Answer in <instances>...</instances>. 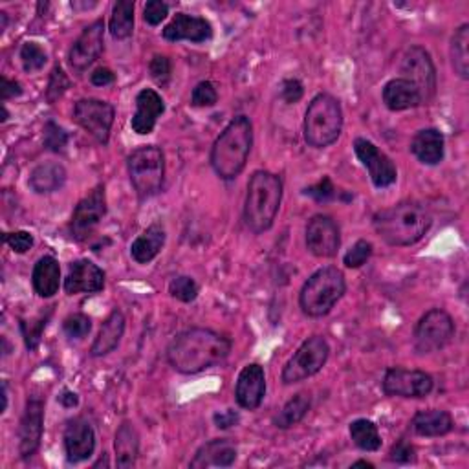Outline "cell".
<instances>
[{"mask_svg": "<svg viewBox=\"0 0 469 469\" xmlns=\"http://www.w3.org/2000/svg\"><path fill=\"white\" fill-rule=\"evenodd\" d=\"M63 440H65L66 460L70 464L85 462L94 455L96 433H94L92 424L87 418L77 417V418L68 420Z\"/></svg>", "mask_w": 469, "mask_h": 469, "instance_id": "obj_18", "label": "cell"}, {"mask_svg": "<svg viewBox=\"0 0 469 469\" xmlns=\"http://www.w3.org/2000/svg\"><path fill=\"white\" fill-rule=\"evenodd\" d=\"M165 41L178 43V41H189V43H206L213 37V26L209 20L202 17H192L187 13H176L173 20L163 27L161 32Z\"/></svg>", "mask_w": 469, "mask_h": 469, "instance_id": "obj_20", "label": "cell"}, {"mask_svg": "<svg viewBox=\"0 0 469 469\" xmlns=\"http://www.w3.org/2000/svg\"><path fill=\"white\" fill-rule=\"evenodd\" d=\"M165 238H168V235H165V230L161 224L149 226L140 237L132 242L130 257L137 264H149L161 252V247L165 246Z\"/></svg>", "mask_w": 469, "mask_h": 469, "instance_id": "obj_30", "label": "cell"}, {"mask_svg": "<svg viewBox=\"0 0 469 469\" xmlns=\"http://www.w3.org/2000/svg\"><path fill=\"white\" fill-rule=\"evenodd\" d=\"M231 352V341L211 328H189L168 347L169 365L185 376L199 374L223 363Z\"/></svg>", "mask_w": 469, "mask_h": 469, "instance_id": "obj_1", "label": "cell"}, {"mask_svg": "<svg viewBox=\"0 0 469 469\" xmlns=\"http://www.w3.org/2000/svg\"><path fill=\"white\" fill-rule=\"evenodd\" d=\"M8 120V110H6V106H3V118H0V121H6Z\"/></svg>", "mask_w": 469, "mask_h": 469, "instance_id": "obj_57", "label": "cell"}, {"mask_svg": "<svg viewBox=\"0 0 469 469\" xmlns=\"http://www.w3.org/2000/svg\"><path fill=\"white\" fill-rule=\"evenodd\" d=\"M65 184L66 169L58 161H46L37 165L30 175V180H27V185L32 187V191L39 192V195H50V192L63 189Z\"/></svg>", "mask_w": 469, "mask_h": 469, "instance_id": "obj_29", "label": "cell"}, {"mask_svg": "<svg viewBox=\"0 0 469 469\" xmlns=\"http://www.w3.org/2000/svg\"><path fill=\"white\" fill-rule=\"evenodd\" d=\"M110 35L114 39H129L134 32V3L132 0H118L113 8L108 22Z\"/></svg>", "mask_w": 469, "mask_h": 469, "instance_id": "obj_33", "label": "cell"}, {"mask_svg": "<svg viewBox=\"0 0 469 469\" xmlns=\"http://www.w3.org/2000/svg\"><path fill=\"white\" fill-rule=\"evenodd\" d=\"M116 465L129 469L136 465L137 455H140V434H137L134 424L123 422L116 433Z\"/></svg>", "mask_w": 469, "mask_h": 469, "instance_id": "obj_31", "label": "cell"}, {"mask_svg": "<svg viewBox=\"0 0 469 469\" xmlns=\"http://www.w3.org/2000/svg\"><path fill=\"white\" fill-rule=\"evenodd\" d=\"M70 89V79L65 74V70L58 65L51 74H50V81H48V89H46V99L50 103H55L59 98H63V94Z\"/></svg>", "mask_w": 469, "mask_h": 469, "instance_id": "obj_41", "label": "cell"}, {"mask_svg": "<svg viewBox=\"0 0 469 469\" xmlns=\"http://www.w3.org/2000/svg\"><path fill=\"white\" fill-rule=\"evenodd\" d=\"M330 347L323 336H312L302 341L283 369V383L292 385L316 376L326 365Z\"/></svg>", "mask_w": 469, "mask_h": 469, "instance_id": "obj_8", "label": "cell"}, {"mask_svg": "<svg viewBox=\"0 0 469 469\" xmlns=\"http://www.w3.org/2000/svg\"><path fill=\"white\" fill-rule=\"evenodd\" d=\"M165 113V103L161 96L152 89H144L136 96V113L132 116L130 127L136 134L147 136L154 130L158 118Z\"/></svg>", "mask_w": 469, "mask_h": 469, "instance_id": "obj_22", "label": "cell"}, {"mask_svg": "<svg viewBox=\"0 0 469 469\" xmlns=\"http://www.w3.org/2000/svg\"><path fill=\"white\" fill-rule=\"evenodd\" d=\"M63 330L70 340H85L92 330V319L85 314H72L63 321Z\"/></svg>", "mask_w": 469, "mask_h": 469, "instance_id": "obj_38", "label": "cell"}, {"mask_svg": "<svg viewBox=\"0 0 469 469\" xmlns=\"http://www.w3.org/2000/svg\"><path fill=\"white\" fill-rule=\"evenodd\" d=\"M412 431L418 436L426 438H436V436H446L453 431V418L448 410L440 409H429V410H418L415 418L410 422Z\"/></svg>", "mask_w": 469, "mask_h": 469, "instance_id": "obj_28", "label": "cell"}, {"mask_svg": "<svg viewBox=\"0 0 469 469\" xmlns=\"http://www.w3.org/2000/svg\"><path fill=\"white\" fill-rule=\"evenodd\" d=\"M237 446L230 438H215L206 442L191 460V467L207 469V467H230L237 460Z\"/></svg>", "mask_w": 469, "mask_h": 469, "instance_id": "obj_23", "label": "cell"}, {"mask_svg": "<svg viewBox=\"0 0 469 469\" xmlns=\"http://www.w3.org/2000/svg\"><path fill=\"white\" fill-rule=\"evenodd\" d=\"M348 431H350L352 442L356 444V448H360L362 451L374 453L381 448V436H379V431H378L374 422H371L367 418H357L350 424Z\"/></svg>", "mask_w": 469, "mask_h": 469, "instance_id": "obj_34", "label": "cell"}, {"mask_svg": "<svg viewBox=\"0 0 469 469\" xmlns=\"http://www.w3.org/2000/svg\"><path fill=\"white\" fill-rule=\"evenodd\" d=\"M410 152L424 165H438L446 154L444 134L436 129L418 130L410 142Z\"/></svg>", "mask_w": 469, "mask_h": 469, "instance_id": "obj_24", "label": "cell"}, {"mask_svg": "<svg viewBox=\"0 0 469 469\" xmlns=\"http://www.w3.org/2000/svg\"><path fill=\"white\" fill-rule=\"evenodd\" d=\"M20 63L27 74H34L44 68L48 55L37 43H26L20 48Z\"/></svg>", "mask_w": 469, "mask_h": 469, "instance_id": "obj_36", "label": "cell"}, {"mask_svg": "<svg viewBox=\"0 0 469 469\" xmlns=\"http://www.w3.org/2000/svg\"><path fill=\"white\" fill-rule=\"evenodd\" d=\"M383 103L389 110H393V113H402V110L420 106L422 98L410 81L396 77L383 87Z\"/></svg>", "mask_w": 469, "mask_h": 469, "instance_id": "obj_25", "label": "cell"}, {"mask_svg": "<svg viewBox=\"0 0 469 469\" xmlns=\"http://www.w3.org/2000/svg\"><path fill=\"white\" fill-rule=\"evenodd\" d=\"M354 152L369 171V176L378 189L389 187L398 180V169L395 161L387 154L381 152L372 142H369L367 137H356Z\"/></svg>", "mask_w": 469, "mask_h": 469, "instance_id": "obj_14", "label": "cell"}, {"mask_svg": "<svg viewBox=\"0 0 469 469\" xmlns=\"http://www.w3.org/2000/svg\"><path fill=\"white\" fill-rule=\"evenodd\" d=\"M283 202V180L270 171H255L247 182L244 223L252 233L268 231Z\"/></svg>", "mask_w": 469, "mask_h": 469, "instance_id": "obj_4", "label": "cell"}, {"mask_svg": "<svg viewBox=\"0 0 469 469\" xmlns=\"http://www.w3.org/2000/svg\"><path fill=\"white\" fill-rule=\"evenodd\" d=\"M0 20H3V24H0V34H3L6 27H8V15L6 13H0Z\"/></svg>", "mask_w": 469, "mask_h": 469, "instance_id": "obj_55", "label": "cell"}, {"mask_svg": "<svg viewBox=\"0 0 469 469\" xmlns=\"http://www.w3.org/2000/svg\"><path fill=\"white\" fill-rule=\"evenodd\" d=\"M383 393L398 398H426L434 389V379L431 374L417 369L393 367L383 376Z\"/></svg>", "mask_w": 469, "mask_h": 469, "instance_id": "obj_12", "label": "cell"}, {"mask_svg": "<svg viewBox=\"0 0 469 469\" xmlns=\"http://www.w3.org/2000/svg\"><path fill=\"white\" fill-rule=\"evenodd\" d=\"M168 15H169V6L161 3V0H149L144 8V19L151 26H158Z\"/></svg>", "mask_w": 469, "mask_h": 469, "instance_id": "obj_47", "label": "cell"}, {"mask_svg": "<svg viewBox=\"0 0 469 469\" xmlns=\"http://www.w3.org/2000/svg\"><path fill=\"white\" fill-rule=\"evenodd\" d=\"M58 400H59V403H61L63 407H66V409H72V407H75V405L79 403V396H77L75 393H72V391H63L61 396H59Z\"/></svg>", "mask_w": 469, "mask_h": 469, "instance_id": "obj_53", "label": "cell"}, {"mask_svg": "<svg viewBox=\"0 0 469 469\" xmlns=\"http://www.w3.org/2000/svg\"><path fill=\"white\" fill-rule=\"evenodd\" d=\"M352 465H354V467H357V465H363V467H374V464H371V462H367V460H357V462H354Z\"/></svg>", "mask_w": 469, "mask_h": 469, "instance_id": "obj_56", "label": "cell"}, {"mask_svg": "<svg viewBox=\"0 0 469 469\" xmlns=\"http://www.w3.org/2000/svg\"><path fill=\"white\" fill-rule=\"evenodd\" d=\"M0 94H3V101H8L12 98H19L22 94V89L17 81L3 77V87H0Z\"/></svg>", "mask_w": 469, "mask_h": 469, "instance_id": "obj_52", "label": "cell"}, {"mask_svg": "<svg viewBox=\"0 0 469 469\" xmlns=\"http://www.w3.org/2000/svg\"><path fill=\"white\" fill-rule=\"evenodd\" d=\"M149 72L156 85L168 87L171 81V72H173L169 58H165V55H154L149 63Z\"/></svg>", "mask_w": 469, "mask_h": 469, "instance_id": "obj_43", "label": "cell"}, {"mask_svg": "<svg viewBox=\"0 0 469 469\" xmlns=\"http://www.w3.org/2000/svg\"><path fill=\"white\" fill-rule=\"evenodd\" d=\"M44 147L51 152H63L68 145V134L65 132L63 127H59L55 121H48L44 125V134H43Z\"/></svg>", "mask_w": 469, "mask_h": 469, "instance_id": "obj_39", "label": "cell"}, {"mask_svg": "<svg viewBox=\"0 0 469 469\" xmlns=\"http://www.w3.org/2000/svg\"><path fill=\"white\" fill-rule=\"evenodd\" d=\"M345 292L347 281L343 271L336 266H326L310 275V279L302 285L299 293V307L302 314L317 319L330 314Z\"/></svg>", "mask_w": 469, "mask_h": 469, "instance_id": "obj_5", "label": "cell"}, {"mask_svg": "<svg viewBox=\"0 0 469 469\" xmlns=\"http://www.w3.org/2000/svg\"><path fill=\"white\" fill-rule=\"evenodd\" d=\"M372 250H374V247H372V244H371L369 240H365V238L357 240V242L350 247V250L345 254V257H343V264H345L347 268H352V270L362 268V266L367 264V261L371 259Z\"/></svg>", "mask_w": 469, "mask_h": 469, "instance_id": "obj_40", "label": "cell"}, {"mask_svg": "<svg viewBox=\"0 0 469 469\" xmlns=\"http://www.w3.org/2000/svg\"><path fill=\"white\" fill-rule=\"evenodd\" d=\"M312 407V398L307 393H299L295 395L292 400H288L285 403V407L279 410V415L273 418L275 427L279 429H290L293 426H297L299 422L305 420V417L309 415V410Z\"/></svg>", "mask_w": 469, "mask_h": 469, "instance_id": "obj_32", "label": "cell"}, {"mask_svg": "<svg viewBox=\"0 0 469 469\" xmlns=\"http://www.w3.org/2000/svg\"><path fill=\"white\" fill-rule=\"evenodd\" d=\"M213 422L218 429H230L240 422V417H238V412H235L233 409H228L224 412H216V415L213 417Z\"/></svg>", "mask_w": 469, "mask_h": 469, "instance_id": "obj_50", "label": "cell"}, {"mask_svg": "<svg viewBox=\"0 0 469 469\" xmlns=\"http://www.w3.org/2000/svg\"><path fill=\"white\" fill-rule=\"evenodd\" d=\"M90 81H92L94 87H108V85H113V82L116 81V75L110 68L101 66V68H96L90 74Z\"/></svg>", "mask_w": 469, "mask_h": 469, "instance_id": "obj_51", "label": "cell"}, {"mask_svg": "<svg viewBox=\"0 0 469 469\" xmlns=\"http://www.w3.org/2000/svg\"><path fill=\"white\" fill-rule=\"evenodd\" d=\"M266 396V374L259 363L246 365L237 379L235 400L246 410H255L261 407Z\"/></svg>", "mask_w": 469, "mask_h": 469, "instance_id": "obj_19", "label": "cell"}, {"mask_svg": "<svg viewBox=\"0 0 469 469\" xmlns=\"http://www.w3.org/2000/svg\"><path fill=\"white\" fill-rule=\"evenodd\" d=\"M123 332H125V316L121 310L116 309L103 321L99 332H98V338L92 343L90 354L94 357H101V356L110 354L120 345Z\"/></svg>", "mask_w": 469, "mask_h": 469, "instance_id": "obj_26", "label": "cell"}, {"mask_svg": "<svg viewBox=\"0 0 469 469\" xmlns=\"http://www.w3.org/2000/svg\"><path fill=\"white\" fill-rule=\"evenodd\" d=\"M4 242L12 247L15 254H26L30 252L35 240L34 235L27 231H13V233H4Z\"/></svg>", "mask_w": 469, "mask_h": 469, "instance_id": "obj_46", "label": "cell"}, {"mask_svg": "<svg viewBox=\"0 0 469 469\" xmlns=\"http://www.w3.org/2000/svg\"><path fill=\"white\" fill-rule=\"evenodd\" d=\"M431 215L417 202H400L374 215L376 233L389 246H412L420 242L431 228Z\"/></svg>", "mask_w": 469, "mask_h": 469, "instance_id": "obj_3", "label": "cell"}, {"mask_svg": "<svg viewBox=\"0 0 469 469\" xmlns=\"http://www.w3.org/2000/svg\"><path fill=\"white\" fill-rule=\"evenodd\" d=\"M469 24H462L451 37V65L460 79H469Z\"/></svg>", "mask_w": 469, "mask_h": 469, "instance_id": "obj_35", "label": "cell"}, {"mask_svg": "<svg viewBox=\"0 0 469 469\" xmlns=\"http://www.w3.org/2000/svg\"><path fill=\"white\" fill-rule=\"evenodd\" d=\"M3 412H6V409H8V385L6 383H3Z\"/></svg>", "mask_w": 469, "mask_h": 469, "instance_id": "obj_54", "label": "cell"}, {"mask_svg": "<svg viewBox=\"0 0 469 469\" xmlns=\"http://www.w3.org/2000/svg\"><path fill=\"white\" fill-rule=\"evenodd\" d=\"M114 116H116V110L113 105L101 101V99H94V98L79 99L74 106L75 123L81 129H85L103 145L108 144L110 130H113V125H114Z\"/></svg>", "mask_w": 469, "mask_h": 469, "instance_id": "obj_11", "label": "cell"}, {"mask_svg": "<svg viewBox=\"0 0 469 469\" xmlns=\"http://www.w3.org/2000/svg\"><path fill=\"white\" fill-rule=\"evenodd\" d=\"M20 328H22V336H24L26 347L30 350H35L41 343L43 330L46 328V317H39L37 321H22Z\"/></svg>", "mask_w": 469, "mask_h": 469, "instance_id": "obj_44", "label": "cell"}, {"mask_svg": "<svg viewBox=\"0 0 469 469\" xmlns=\"http://www.w3.org/2000/svg\"><path fill=\"white\" fill-rule=\"evenodd\" d=\"M199 285L192 277H187V275H180V277H175L169 285V293L182 301V302H192L199 297Z\"/></svg>", "mask_w": 469, "mask_h": 469, "instance_id": "obj_37", "label": "cell"}, {"mask_svg": "<svg viewBox=\"0 0 469 469\" xmlns=\"http://www.w3.org/2000/svg\"><path fill=\"white\" fill-rule=\"evenodd\" d=\"M453 317L442 309H433L415 326V348L418 354H433L444 348L453 340Z\"/></svg>", "mask_w": 469, "mask_h": 469, "instance_id": "obj_9", "label": "cell"}, {"mask_svg": "<svg viewBox=\"0 0 469 469\" xmlns=\"http://www.w3.org/2000/svg\"><path fill=\"white\" fill-rule=\"evenodd\" d=\"M44 429V402L39 396H32L26 402L19 426V453L22 458H32L43 440Z\"/></svg>", "mask_w": 469, "mask_h": 469, "instance_id": "obj_16", "label": "cell"}, {"mask_svg": "<svg viewBox=\"0 0 469 469\" xmlns=\"http://www.w3.org/2000/svg\"><path fill=\"white\" fill-rule=\"evenodd\" d=\"M307 247L314 257L332 259L338 255L341 237L340 228L332 218L326 215H316L307 224Z\"/></svg>", "mask_w": 469, "mask_h": 469, "instance_id": "obj_15", "label": "cell"}, {"mask_svg": "<svg viewBox=\"0 0 469 469\" xmlns=\"http://www.w3.org/2000/svg\"><path fill=\"white\" fill-rule=\"evenodd\" d=\"M305 192H307L309 197H312L316 202H323V204L334 200L338 197V189H336V185L332 184V180H330L328 176H324L316 185L309 187Z\"/></svg>", "mask_w": 469, "mask_h": 469, "instance_id": "obj_45", "label": "cell"}, {"mask_svg": "<svg viewBox=\"0 0 469 469\" xmlns=\"http://www.w3.org/2000/svg\"><path fill=\"white\" fill-rule=\"evenodd\" d=\"M389 458L396 464H409L415 460V446H412L410 442H407L405 438L398 440V442L393 446L391 453H389Z\"/></svg>", "mask_w": 469, "mask_h": 469, "instance_id": "obj_49", "label": "cell"}, {"mask_svg": "<svg viewBox=\"0 0 469 469\" xmlns=\"http://www.w3.org/2000/svg\"><path fill=\"white\" fill-rule=\"evenodd\" d=\"M32 283H34V290L39 297H53L55 293L59 292V285H61V266L58 262V259L51 257V255H44L37 261V264L34 266V273H32Z\"/></svg>", "mask_w": 469, "mask_h": 469, "instance_id": "obj_27", "label": "cell"}, {"mask_svg": "<svg viewBox=\"0 0 469 469\" xmlns=\"http://www.w3.org/2000/svg\"><path fill=\"white\" fill-rule=\"evenodd\" d=\"M254 145V125L247 116L233 118L211 147V168L218 178L235 180L246 168Z\"/></svg>", "mask_w": 469, "mask_h": 469, "instance_id": "obj_2", "label": "cell"}, {"mask_svg": "<svg viewBox=\"0 0 469 469\" xmlns=\"http://www.w3.org/2000/svg\"><path fill=\"white\" fill-rule=\"evenodd\" d=\"M343 130L341 103L330 94H317L305 114V140L314 149L334 145Z\"/></svg>", "mask_w": 469, "mask_h": 469, "instance_id": "obj_6", "label": "cell"}, {"mask_svg": "<svg viewBox=\"0 0 469 469\" xmlns=\"http://www.w3.org/2000/svg\"><path fill=\"white\" fill-rule=\"evenodd\" d=\"M105 215H106L105 187L98 185L75 206L74 215H72V223H70L72 237L79 242L89 240Z\"/></svg>", "mask_w": 469, "mask_h": 469, "instance_id": "obj_13", "label": "cell"}, {"mask_svg": "<svg viewBox=\"0 0 469 469\" xmlns=\"http://www.w3.org/2000/svg\"><path fill=\"white\" fill-rule=\"evenodd\" d=\"M400 70L403 79L410 81L420 92L422 105H429L436 94V68L429 51L422 46L407 48Z\"/></svg>", "mask_w": 469, "mask_h": 469, "instance_id": "obj_10", "label": "cell"}, {"mask_svg": "<svg viewBox=\"0 0 469 469\" xmlns=\"http://www.w3.org/2000/svg\"><path fill=\"white\" fill-rule=\"evenodd\" d=\"M105 288V271L89 259H79L70 264L65 279V292L68 295L98 293Z\"/></svg>", "mask_w": 469, "mask_h": 469, "instance_id": "obj_21", "label": "cell"}, {"mask_svg": "<svg viewBox=\"0 0 469 469\" xmlns=\"http://www.w3.org/2000/svg\"><path fill=\"white\" fill-rule=\"evenodd\" d=\"M216 101H218V92L211 81H202L195 89H192V94H191L192 106H199V108L215 106Z\"/></svg>", "mask_w": 469, "mask_h": 469, "instance_id": "obj_42", "label": "cell"}, {"mask_svg": "<svg viewBox=\"0 0 469 469\" xmlns=\"http://www.w3.org/2000/svg\"><path fill=\"white\" fill-rule=\"evenodd\" d=\"M105 44V24L103 20H96L75 39L68 51V65L74 72H85L103 51Z\"/></svg>", "mask_w": 469, "mask_h": 469, "instance_id": "obj_17", "label": "cell"}, {"mask_svg": "<svg viewBox=\"0 0 469 469\" xmlns=\"http://www.w3.org/2000/svg\"><path fill=\"white\" fill-rule=\"evenodd\" d=\"M130 184L140 199H151L161 191L165 178V156L156 145H144L127 158Z\"/></svg>", "mask_w": 469, "mask_h": 469, "instance_id": "obj_7", "label": "cell"}, {"mask_svg": "<svg viewBox=\"0 0 469 469\" xmlns=\"http://www.w3.org/2000/svg\"><path fill=\"white\" fill-rule=\"evenodd\" d=\"M305 96V89H302V82L299 79H285L281 85V98L288 105H295Z\"/></svg>", "mask_w": 469, "mask_h": 469, "instance_id": "obj_48", "label": "cell"}]
</instances>
